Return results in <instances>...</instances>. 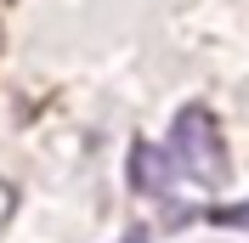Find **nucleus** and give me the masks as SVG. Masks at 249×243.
I'll use <instances>...</instances> for the list:
<instances>
[{"instance_id": "obj_1", "label": "nucleus", "mask_w": 249, "mask_h": 243, "mask_svg": "<svg viewBox=\"0 0 249 243\" xmlns=\"http://www.w3.org/2000/svg\"><path fill=\"white\" fill-rule=\"evenodd\" d=\"M170 147L181 158V170L193 175L198 187H227L232 181V158H227V141H221V124L204 102H187L181 113L170 119Z\"/></svg>"}, {"instance_id": "obj_2", "label": "nucleus", "mask_w": 249, "mask_h": 243, "mask_svg": "<svg viewBox=\"0 0 249 243\" xmlns=\"http://www.w3.org/2000/svg\"><path fill=\"white\" fill-rule=\"evenodd\" d=\"M176 147H159V141L136 136L130 141V158H124V175H130V187H136L142 198H170L176 187Z\"/></svg>"}, {"instance_id": "obj_3", "label": "nucleus", "mask_w": 249, "mask_h": 243, "mask_svg": "<svg viewBox=\"0 0 249 243\" xmlns=\"http://www.w3.org/2000/svg\"><path fill=\"white\" fill-rule=\"evenodd\" d=\"M210 226H227V232H249V198L244 204H210V209H198Z\"/></svg>"}, {"instance_id": "obj_4", "label": "nucleus", "mask_w": 249, "mask_h": 243, "mask_svg": "<svg viewBox=\"0 0 249 243\" xmlns=\"http://www.w3.org/2000/svg\"><path fill=\"white\" fill-rule=\"evenodd\" d=\"M124 243H147V232H130V238H124Z\"/></svg>"}]
</instances>
